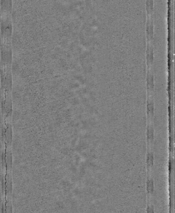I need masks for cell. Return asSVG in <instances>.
Returning <instances> with one entry per match:
<instances>
[{
  "label": "cell",
  "mask_w": 175,
  "mask_h": 213,
  "mask_svg": "<svg viewBox=\"0 0 175 213\" xmlns=\"http://www.w3.org/2000/svg\"><path fill=\"white\" fill-rule=\"evenodd\" d=\"M154 47L153 43L147 42L146 49V60L147 69H152L154 63Z\"/></svg>",
  "instance_id": "cell-3"
},
{
  "label": "cell",
  "mask_w": 175,
  "mask_h": 213,
  "mask_svg": "<svg viewBox=\"0 0 175 213\" xmlns=\"http://www.w3.org/2000/svg\"><path fill=\"white\" fill-rule=\"evenodd\" d=\"M147 213H154V208L153 206H148L147 209Z\"/></svg>",
  "instance_id": "cell-8"
},
{
  "label": "cell",
  "mask_w": 175,
  "mask_h": 213,
  "mask_svg": "<svg viewBox=\"0 0 175 213\" xmlns=\"http://www.w3.org/2000/svg\"><path fill=\"white\" fill-rule=\"evenodd\" d=\"M147 191L149 194H152L154 191V182L153 180L149 179L147 182Z\"/></svg>",
  "instance_id": "cell-7"
},
{
  "label": "cell",
  "mask_w": 175,
  "mask_h": 213,
  "mask_svg": "<svg viewBox=\"0 0 175 213\" xmlns=\"http://www.w3.org/2000/svg\"><path fill=\"white\" fill-rule=\"evenodd\" d=\"M148 150H152L154 140V129L153 124H148L146 130Z\"/></svg>",
  "instance_id": "cell-5"
},
{
  "label": "cell",
  "mask_w": 175,
  "mask_h": 213,
  "mask_svg": "<svg viewBox=\"0 0 175 213\" xmlns=\"http://www.w3.org/2000/svg\"><path fill=\"white\" fill-rule=\"evenodd\" d=\"M154 156L152 150H148L146 155V165L148 169L152 168L154 165Z\"/></svg>",
  "instance_id": "cell-6"
},
{
  "label": "cell",
  "mask_w": 175,
  "mask_h": 213,
  "mask_svg": "<svg viewBox=\"0 0 175 213\" xmlns=\"http://www.w3.org/2000/svg\"><path fill=\"white\" fill-rule=\"evenodd\" d=\"M152 14H146V36L147 42H152L154 40V23Z\"/></svg>",
  "instance_id": "cell-1"
},
{
  "label": "cell",
  "mask_w": 175,
  "mask_h": 213,
  "mask_svg": "<svg viewBox=\"0 0 175 213\" xmlns=\"http://www.w3.org/2000/svg\"><path fill=\"white\" fill-rule=\"evenodd\" d=\"M146 88L147 97H152L154 90V77L152 69H147Z\"/></svg>",
  "instance_id": "cell-2"
},
{
  "label": "cell",
  "mask_w": 175,
  "mask_h": 213,
  "mask_svg": "<svg viewBox=\"0 0 175 213\" xmlns=\"http://www.w3.org/2000/svg\"><path fill=\"white\" fill-rule=\"evenodd\" d=\"M154 103L153 97H148L146 104L148 124H153L154 116Z\"/></svg>",
  "instance_id": "cell-4"
}]
</instances>
